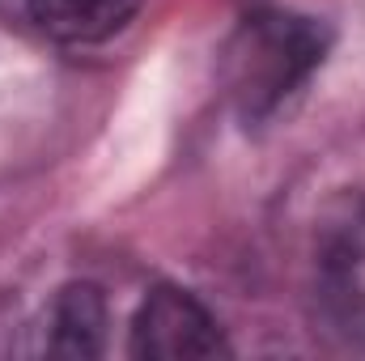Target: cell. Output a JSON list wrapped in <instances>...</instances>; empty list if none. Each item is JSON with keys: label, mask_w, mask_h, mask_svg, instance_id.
<instances>
[{"label": "cell", "mask_w": 365, "mask_h": 361, "mask_svg": "<svg viewBox=\"0 0 365 361\" xmlns=\"http://www.w3.org/2000/svg\"><path fill=\"white\" fill-rule=\"evenodd\" d=\"M323 21L289 9H255L221 47V90L242 123H264L327 60Z\"/></svg>", "instance_id": "1"}, {"label": "cell", "mask_w": 365, "mask_h": 361, "mask_svg": "<svg viewBox=\"0 0 365 361\" xmlns=\"http://www.w3.org/2000/svg\"><path fill=\"white\" fill-rule=\"evenodd\" d=\"M132 357H153V361H191V357H217L230 353L217 319L208 315V306L175 285L153 289L136 319H132V340H128Z\"/></svg>", "instance_id": "2"}, {"label": "cell", "mask_w": 365, "mask_h": 361, "mask_svg": "<svg viewBox=\"0 0 365 361\" xmlns=\"http://www.w3.org/2000/svg\"><path fill=\"white\" fill-rule=\"evenodd\" d=\"M314 264H319V280L327 298L344 315L365 319V191L344 195L323 217Z\"/></svg>", "instance_id": "3"}, {"label": "cell", "mask_w": 365, "mask_h": 361, "mask_svg": "<svg viewBox=\"0 0 365 361\" xmlns=\"http://www.w3.org/2000/svg\"><path fill=\"white\" fill-rule=\"evenodd\" d=\"M140 13V0H30V17L60 43H102Z\"/></svg>", "instance_id": "4"}, {"label": "cell", "mask_w": 365, "mask_h": 361, "mask_svg": "<svg viewBox=\"0 0 365 361\" xmlns=\"http://www.w3.org/2000/svg\"><path fill=\"white\" fill-rule=\"evenodd\" d=\"M51 353L98 357L106 349V298L98 285H68L51 306Z\"/></svg>", "instance_id": "5"}]
</instances>
